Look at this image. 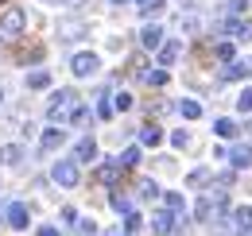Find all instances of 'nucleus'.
Here are the masks:
<instances>
[{"mask_svg": "<svg viewBox=\"0 0 252 236\" xmlns=\"http://www.w3.org/2000/svg\"><path fill=\"white\" fill-rule=\"evenodd\" d=\"M121 167H136L140 163V148H128V151H121V159H117Z\"/></svg>", "mask_w": 252, "mask_h": 236, "instance_id": "nucleus-28", "label": "nucleus"}, {"mask_svg": "<svg viewBox=\"0 0 252 236\" xmlns=\"http://www.w3.org/2000/svg\"><path fill=\"white\" fill-rule=\"evenodd\" d=\"M51 178H55V186H63V190H74L82 175H78V163L74 159H59L55 167H51Z\"/></svg>", "mask_w": 252, "mask_h": 236, "instance_id": "nucleus-2", "label": "nucleus"}, {"mask_svg": "<svg viewBox=\"0 0 252 236\" xmlns=\"http://www.w3.org/2000/svg\"><path fill=\"white\" fill-rule=\"evenodd\" d=\"M113 209L117 213H132V202H128L125 194H113Z\"/></svg>", "mask_w": 252, "mask_h": 236, "instance_id": "nucleus-30", "label": "nucleus"}, {"mask_svg": "<svg viewBox=\"0 0 252 236\" xmlns=\"http://www.w3.org/2000/svg\"><path fill=\"white\" fill-rule=\"evenodd\" d=\"M66 120H70V124H86V120H90V109H86V105H74Z\"/></svg>", "mask_w": 252, "mask_h": 236, "instance_id": "nucleus-27", "label": "nucleus"}, {"mask_svg": "<svg viewBox=\"0 0 252 236\" xmlns=\"http://www.w3.org/2000/svg\"><path fill=\"white\" fill-rule=\"evenodd\" d=\"M24 86L28 89H47L51 86V74H47V70H32V74L24 78Z\"/></svg>", "mask_w": 252, "mask_h": 236, "instance_id": "nucleus-16", "label": "nucleus"}, {"mask_svg": "<svg viewBox=\"0 0 252 236\" xmlns=\"http://www.w3.org/2000/svg\"><path fill=\"white\" fill-rule=\"evenodd\" d=\"M140 198H144V202H156V198H159V186L152 182V178H144V182H140Z\"/></svg>", "mask_w": 252, "mask_h": 236, "instance_id": "nucleus-23", "label": "nucleus"}, {"mask_svg": "<svg viewBox=\"0 0 252 236\" xmlns=\"http://www.w3.org/2000/svg\"><path fill=\"white\" fill-rule=\"evenodd\" d=\"M225 31H229L233 39H245V43H252V20H237V16H229V20H225Z\"/></svg>", "mask_w": 252, "mask_h": 236, "instance_id": "nucleus-7", "label": "nucleus"}, {"mask_svg": "<svg viewBox=\"0 0 252 236\" xmlns=\"http://www.w3.org/2000/svg\"><path fill=\"white\" fill-rule=\"evenodd\" d=\"M128 70H132V78H140V82H148V74H152L144 59H132V62H128Z\"/></svg>", "mask_w": 252, "mask_h": 236, "instance_id": "nucleus-22", "label": "nucleus"}, {"mask_svg": "<svg viewBox=\"0 0 252 236\" xmlns=\"http://www.w3.org/2000/svg\"><path fill=\"white\" fill-rule=\"evenodd\" d=\"M206 182H210V171H206V167H198V171L187 175V186H206Z\"/></svg>", "mask_w": 252, "mask_h": 236, "instance_id": "nucleus-26", "label": "nucleus"}, {"mask_svg": "<svg viewBox=\"0 0 252 236\" xmlns=\"http://www.w3.org/2000/svg\"><path fill=\"white\" fill-rule=\"evenodd\" d=\"M159 12H163V0H140V16L152 20V16H159Z\"/></svg>", "mask_w": 252, "mask_h": 236, "instance_id": "nucleus-24", "label": "nucleus"}, {"mask_svg": "<svg viewBox=\"0 0 252 236\" xmlns=\"http://www.w3.org/2000/svg\"><path fill=\"white\" fill-rule=\"evenodd\" d=\"M140 43H144V51H159V47H163V28H159V24H148V28L140 31Z\"/></svg>", "mask_w": 252, "mask_h": 236, "instance_id": "nucleus-11", "label": "nucleus"}, {"mask_svg": "<svg viewBox=\"0 0 252 236\" xmlns=\"http://www.w3.org/2000/svg\"><path fill=\"white\" fill-rule=\"evenodd\" d=\"M59 35H63V39H82V35H86V24H82V20H63V24H59Z\"/></svg>", "mask_w": 252, "mask_h": 236, "instance_id": "nucleus-14", "label": "nucleus"}, {"mask_svg": "<svg viewBox=\"0 0 252 236\" xmlns=\"http://www.w3.org/2000/svg\"><path fill=\"white\" fill-rule=\"evenodd\" d=\"M0 4H4V0H0Z\"/></svg>", "mask_w": 252, "mask_h": 236, "instance_id": "nucleus-40", "label": "nucleus"}, {"mask_svg": "<svg viewBox=\"0 0 252 236\" xmlns=\"http://www.w3.org/2000/svg\"><path fill=\"white\" fill-rule=\"evenodd\" d=\"M140 144H144V148H159V144H163V132H159L156 124H148V128L140 132Z\"/></svg>", "mask_w": 252, "mask_h": 236, "instance_id": "nucleus-17", "label": "nucleus"}, {"mask_svg": "<svg viewBox=\"0 0 252 236\" xmlns=\"http://www.w3.org/2000/svg\"><path fill=\"white\" fill-rule=\"evenodd\" d=\"M28 28V16H24V8H16V4H8L4 12H0V31L12 39V35H20V31Z\"/></svg>", "mask_w": 252, "mask_h": 236, "instance_id": "nucleus-3", "label": "nucleus"}, {"mask_svg": "<svg viewBox=\"0 0 252 236\" xmlns=\"http://www.w3.org/2000/svg\"><path fill=\"white\" fill-rule=\"evenodd\" d=\"M74 105H78V93H74V89H59V93H51V105H47V120H51V124L66 120Z\"/></svg>", "mask_w": 252, "mask_h": 236, "instance_id": "nucleus-1", "label": "nucleus"}, {"mask_svg": "<svg viewBox=\"0 0 252 236\" xmlns=\"http://www.w3.org/2000/svg\"><path fill=\"white\" fill-rule=\"evenodd\" d=\"M35 236H63V233H59L55 225H39V229H35Z\"/></svg>", "mask_w": 252, "mask_h": 236, "instance_id": "nucleus-35", "label": "nucleus"}, {"mask_svg": "<svg viewBox=\"0 0 252 236\" xmlns=\"http://www.w3.org/2000/svg\"><path fill=\"white\" fill-rule=\"evenodd\" d=\"M171 144H175L179 151H183V148H190V132H187V128H179V132H171Z\"/></svg>", "mask_w": 252, "mask_h": 236, "instance_id": "nucleus-29", "label": "nucleus"}, {"mask_svg": "<svg viewBox=\"0 0 252 236\" xmlns=\"http://www.w3.org/2000/svg\"><path fill=\"white\" fill-rule=\"evenodd\" d=\"M8 225H12V229H28V225H32V213H28L24 202H12V206H8Z\"/></svg>", "mask_w": 252, "mask_h": 236, "instance_id": "nucleus-9", "label": "nucleus"}, {"mask_svg": "<svg viewBox=\"0 0 252 236\" xmlns=\"http://www.w3.org/2000/svg\"><path fill=\"white\" fill-rule=\"evenodd\" d=\"M0 105H4V86H0Z\"/></svg>", "mask_w": 252, "mask_h": 236, "instance_id": "nucleus-38", "label": "nucleus"}, {"mask_svg": "<svg viewBox=\"0 0 252 236\" xmlns=\"http://www.w3.org/2000/svg\"><path fill=\"white\" fill-rule=\"evenodd\" d=\"M163 202H167V209H171L175 217H183V209H187V202H183V194H167Z\"/></svg>", "mask_w": 252, "mask_h": 236, "instance_id": "nucleus-25", "label": "nucleus"}, {"mask_svg": "<svg viewBox=\"0 0 252 236\" xmlns=\"http://www.w3.org/2000/svg\"><path fill=\"white\" fill-rule=\"evenodd\" d=\"M214 132H218L221 140H233V136H237V120H229V117L214 120Z\"/></svg>", "mask_w": 252, "mask_h": 236, "instance_id": "nucleus-18", "label": "nucleus"}, {"mask_svg": "<svg viewBox=\"0 0 252 236\" xmlns=\"http://www.w3.org/2000/svg\"><path fill=\"white\" fill-rule=\"evenodd\" d=\"M4 39H8V35H4V31H0V47H4Z\"/></svg>", "mask_w": 252, "mask_h": 236, "instance_id": "nucleus-37", "label": "nucleus"}, {"mask_svg": "<svg viewBox=\"0 0 252 236\" xmlns=\"http://www.w3.org/2000/svg\"><path fill=\"white\" fill-rule=\"evenodd\" d=\"M70 70H74V78H94L97 70H101V59H97L94 51H78L70 59Z\"/></svg>", "mask_w": 252, "mask_h": 236, "instance_id": "nucleus-4", "label": "nucleus"}, {"mask_svg": "<svg viewBox=\"0 0 252 236\" xmlns=\"http://www.w3.org/2000/svg\"><path fill=\"white\" fill-rule=\"evenodd\" d=\"M229 159H233V167H252V148H245V144H241V148H233V155H229Z\"/></svg>", "mask_w": 252, "mask_h": 236, "instance_id": "nucleus-20", "label": "nucleus"}, {"mask_svg": "<svg viewBox=\"0 0 252 236\" xmlns=\"http://www.w3.org/2000/svg\"><path fill=\"white\" fill-rule=\"evenodd\" d=\"M117 175H121V163H117V159L97 167V182H105V186H113V182H117Z\"/></svg>", "mask_w": 252, "mask_h": 236, "instance_id": "nucleus-15", "label": "nucleus"}, {"mask_svg": "<svg viewBox=\"0 0 252 236\" xmlns=\"http://www.w3.org/2000/svg\"><path fill=\"white\" fill-rule=\"evenodd\" d=\"M47 4H66V0H47Z\"/></svg>", "mask_w": 252, "mask_h": 236, "instance_id": "nucleus-39", "label": "nucleus"}, {"mask_svg": "<svg viewBox=\"0 0 252 236\" xmlns=\"http://www.w3.org/2000/svg\"><path fill=\"white\" fill-rule=\"evenodd\" d=\"M94 159H97V140L94 136H86V140L74 144V163H94Z\"/></svg>", "mask_w": 252, "mask_h": 236, "instance_id": "nucleus-6", "label": "nucleus"}, {"mask_svg": "<svg viewBox=\"0 0 252 236\" xmlns=\"http://www.w3.org/2000/svg\"><path fill=\"white\" fill-rule=\"evenodd\" d=\"M179 113H183L187 120H198V117H202V105L190 101V97H183V101H179Z\"/></svg>", "mask_w": 252, "mask_h": 236, "instance_id": "nucleus-19", "label": "nucleus"}, {"mask_svg": "<svg viewBox=\"0 0 252 236\" xmlns=\"http://www.w3.org/2000/svg\"><path fill=\"white\" fill-rule=\"evenodd\" d=\"M237 109H241V113H252V89H245V93L237 97Z\"/></svg>", "mask_w": 252, "mask_h": 236, "instance_id": "nucleus-31", "label": "nucleus"}, {"mask_svg": "<svg viewBox=\"0 0 252 236\" xmlns=\"http://www.w3.org/2000/svg\"><path fill=\"white\" fill-rule=\"evenodd\" d=\"M183 55V43L179 39H163V47H159V66H175Z\"/></svg>", "mask_w": 252, "mask_h": 236, "instance_id": "nucleus-8", "label": "nucleus"}, {"mask_svg": "<svg viewBox=\"0 0 252 236\" xmlns=\"http://www.w3.org/2000/svg\"><path fill=\"white\" fill-rule=\"evenodd\" d=\"M218 59L221 62H233V43H218Z\"/></svg>", "mask_w": 252, "mask_h": 236, "instance_id": "nucleus-33", "label": "nucleus"}, {"mask_svg": "<svg viewBox=\"0 0 252 236\" xmlns=\"http://www.w3.org/2000/svg\"><path fill=\"white\" fill-rule=\"evenodd\" d=\"M179 221H183V217H175L171 209H156V217H152V233H175Z\"/></svg>", "mask_w": 252, "mask_h": 236, "instance_id": "nucleus-5", "label": "nucleus"}, {"mask_svg": "<svg viewBox=\"0 0 252 236\" xmlns=\"http://www.w3.org/2000/svg\"><path fill=\"white\" fill-rule=\"evenodd\" d=\"M148 86H167V70H152L148 74Z\"/></svg>", "mask_w": 252, "mask_h": 236, "instance_id": "nucleus-32", "label": "nucleus"}, {"mask_svg": "<svg viewBox=\"0 0 252 236\" xmlns=\"http://www.w3.org/2000/svg\"><path fill=\"white\" fill-rule=\"evenodd\" d=\"M97 117H101V120L113 117V101H105V97H101V105H97Z\"/></svg>", "mask_w": 252, "mask_h": 236, "instance_id": "nucleus-34", "label": "nucleus"}, {"mask_svg": "<svg viewBox=\"0 0 252 236\" xmlns=\"http://www.w3.org/2000/svg\"><path fill=\"white\" fill-rule=\"evenodd\" d=\"M233 229H237L241 236H252V206L233 209Z\"/></svg>", "mask_w": 252, "mask_h": 236, "instance_id": "nucleus-12", "label": "nucleus"}, {"mask_svg": "<svg viewBox=\"0 0 252 236\" xmlns=\"http://www.w3.org/2000/svg\"><path fill=\"white\" fill-rule=\"evenodd\" d=\"M24 155H28L24 144H4V148H0V167H20Z\"/></svg>", "mask_w": 252, "mask_h": 236, "instance_id": "nucleus-10", "label": "nucleus"}, {"mask_svg": "<svg viewBox=\"0 0 252 236\" xmlns=\"http://www.w3.org/2000/svg\"><path fill=\"white\" fill-rule=\"evenodd\" d=\"M245 8H249V0H229V12H233V16H241Z\"/></svg>", "mask_w": 252, "mask_h": 236, "instance_id": "nucleus-36", "label": "nucleus"}, {"mask_svg": "<svg viewBox=\"0 0 252 236\" xmlns=\"http://www.w3.org/2000/svg\"><path fill=\"white\" fill-rule=\"evenodd\" d=\"M128 109H132V93H125V89L113 93V113H128Z\"/></svg>", "mask_w": 252, "mask_h": 236, "instance_id": "nucleus-21", "label": "nucleus"}, {"mask_svg": "<svg viewBox=\"0 0 252 236\" xmlns=\"http://www.w3.org/2000/svg\"><path fill=\"white\" fill-rule=\"evenodd\" d=\"M63 140H66L63 128H47V132L39 136V148H43V151H59V148H63Z\"/></svg>", "mask_w": 252, "mask_h": 236, "instance_id": "nucleus-13", "label": "nucleus"}]
</instances>
